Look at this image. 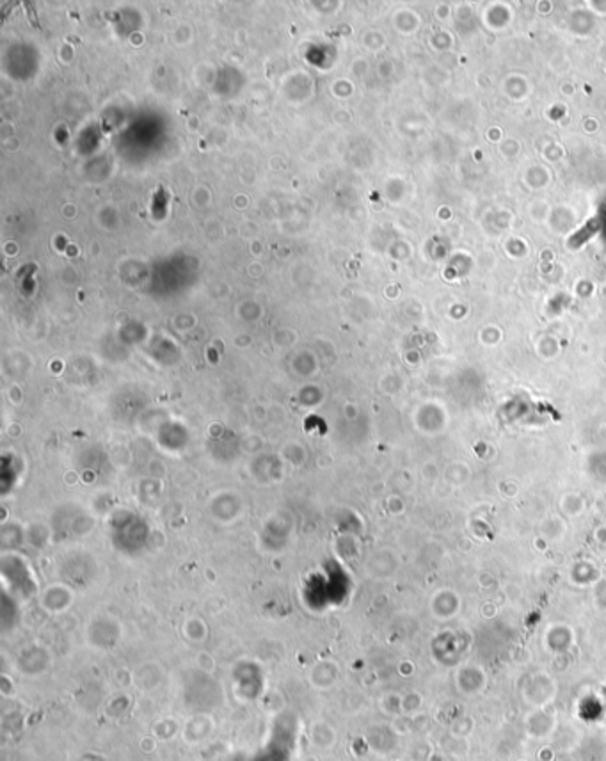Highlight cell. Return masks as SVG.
I'll list each match as a JSON object with an SVG mask.
<instances>
[{
	"label": "cell",
	"mask_w": 606,
	"mask_h": 761,
	"mask_svg": "<svg viewBox=\"0 0 606 761\" xmlns=\"http://www.w3.org/2000/svg\"><path fill=\"white\" fill-rule=\"evenodd\" d=\"M312 744L317 745L320 751H328L335 745V729L328 722H317L312 726Z\"/></svg>",
	"instance_id": "cell-2"
},
{
	"label": "cell",
	"mask_w": 606,
	"mask_h": 761,
	"mask_svg": "<svg viewBox=\"0 0 606 761\" xmlns=\"http://www.w3.org/2000/svg\"><path fill=\"white\" fill-rule=\"evenodd\" d=\"M212 729H214V722H212L210 717L196 715L183 728V740H187L189 744H198V742H203L205 738L210 737Z\"/></svg>",
	"instance_id": "cell-1"
}]
</instances>
